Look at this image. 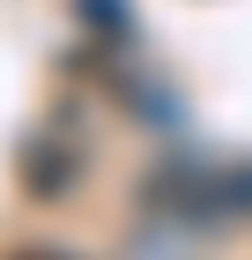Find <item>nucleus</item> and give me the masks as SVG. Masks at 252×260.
Wrapping results in <instances>:
<instances>
[{
    "label": "nucleus",
    "instance_id": "nucleus-2",
    "mask_svg": "<svg viewBox=\"0 0 252 260\" xmlns=\"http://www.w3.org/2000/svg\"><path fill=\"white\" fill-rule=\"evenodd\" d=\"M8 260H75V253H45V245H22V253H8Z\"/></svg>",
    "mask_w": 252,
    "mask_h": 260
},
{
    "label": "nucleus",
    "instance_id": "nucleus-1",
    "mask_svg": "<svg viewBox=\"0 0 252 260\" xmlns=\"http://www.w3.org/2000/svg\"><path fill=\"white\" fill-rule=\"evenodd\" d=\"M75 171H82V149H75L67 134H30V141H22V186H30L38 201L67 193Z\"/></svg>",
    "mask_w": 252,
    "mask_h": 260
}]
</instances>
